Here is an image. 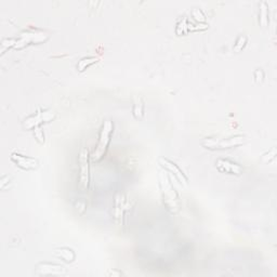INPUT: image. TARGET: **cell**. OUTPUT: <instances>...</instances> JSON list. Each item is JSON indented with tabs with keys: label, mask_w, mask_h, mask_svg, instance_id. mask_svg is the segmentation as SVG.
<instances>
[{
	"label": "cell",
	"mask_w": 277,
	"mask_h": 277,
	"mask_svg": "<svg viewBox=\"0 0 277 277\" xmlns=\"http://www.w3.org/2000/svg\"><path fill=\"white\" fill-rule=\"evenodd\" d=\"M159 187H161L163 201L166 208L171 213L179 212L181 208L180 196L177 193L175 186L171 184L168 176L164 171L159 172Z\"/></svg>",
	"instance_id": "1"
},
{
	"label": "cell",
	"mask_w": 277,
	"mask_h": 277,
	"mask_svg": "<svg viewBox=\"0 0 277 277\" xmlns=\"http://www.w3.org/2000/svg\"><path fill=\"white\" fill-rule=\"evenodd\" d=\"M113 129H114L113 122L110 120H106L103 124L101 132H100V137H98L97 145L91 156V159L93 162L101 161L104 156V154L106 153L108 144L110 142V135H112V133H113Z\"/></svg>",
	"instance_id": "2"
},
{
	"label": "cell",
	"mask_w": 277,
	"mask_h": 277,
	"mask_svg": "<svg viewBox=\"0 0 277 277\" xmlns=\"http://www.w3.org/2000/svg\"><path fill=\"white\" fill-rule=\"evenodd\" d=\"M245 142V138L242 135L233 138H227L222 140H215V139H205L202 141V145L206 149L210 150H223V149H231V147H235L238 145H242Z\"/></svg>",
	"instance_id": "3"
},
{
	"label": "cell",
	"mask_w": 277,
	"mask_h": 277,
	"mask_svg": "<svg viewBox=\"0 0 277 277\" xmlns=\"http://www.w3.org/2000/svg\"><path fill=\"white\" fill-rule=\"evenodd\" d=\"M78 164H79V186L82 189L86 190L88 189L89 185V155L88 151L86 149H82L81 153H79V158H78Z\"/></svg>",
	"instance_id": "4"
},
{
	"label": "cell",
	"mask_w": 277,
	"mask_h": 277,
	"mask_svg": "<svg viewBox=\"0 0 277 277\" xmlns=\"http://www.w3.org/2000/svg\"><path fill=\"white\" fill-rule=\"evenodd\" d=\"M54 117V113L51 112V110H45V112L38 113L35 116L28 117L27 119H25V122H24V127L27 129H33L38 127L42 122H47L50 121L51 119H53Z\"/></svg>",
	"instance_id": "5"
},
{
	"label": "cell",
	"mask_w": 277,
	"mask_h": 277,
	"mask_svg": "<svg viewBox=\"0 0 277 277\" xmlns=\"http://www.w3.org/2000/svg\"><path fill=\"white\" fill-rule=\"evenodd\" d=\"M159 164H161V166H163V167L171 172L172 175H175V177L177 178V180L178 182H180L182 185L184 186H186L187 185V178L184 176L183 172L180 170V168L178 167V166L176 164H174L172 162H170L169 159L167 158H159Z\"/></svg>",
	"instance_id": "6"
},
{
	"label": "cell",
	"mask_w": 277,
	"mask_h": 277,
	"mask_svg": "<svg viewBox=\"0 0 277 277\" xmlns=\"http://www.w3.org/2000/svg\"><path fill=\"white\" fill-rule=\"evenodd\" d=\"M36 273L38 275H65L67 271L64 267L51 263H40L36 268Z\"/></svg>",
	"instance_id": "7"
},
{
	"label": "cell",
	"mask_w": 277,
	"mask_h": 277,
	"mask_svg": "<svg viewBox=\"0 0 277 277\" xmlns=\"http://www.w3.org/2000/svg\"><path fill=\"white\" fill-rule=\"evenodd\" d=\"M129 207V200L124 195H118L115 199V207H114V218L115 221L118 224L122 223L125 212Z\"/></svg>",
	"instance_id": "8"
},
{
	"label": "cell",
	"mask_w": 277,
	"mask_h": 277,
	"mask_svg": "<svg viewBox=\"0 0 277 277\" xmlns=\"http://www.w3.org/2000/svg\"><path fill=\"white\" fill-rule=\"evenodd\" d=\"M215 165H217L218 170L221 172H224V174L239 176L243 172L241 166L233 162L227 161V159H218Z\"/></svg>",
	"instance_id": "9"
},
{
	"label": "cell",
	"mask_w": 277,
	"mask_h": 277,
	"mask_svg": "<svg viewBox=\"0 0 277 277\" xmlns=\"http://www.w3.org/2000/svg\"><path fill=\"white\" fill-rule=\"evenodd\" d=\"M11 159L18 166V167L23 169H35L37 168V166H38V163H37V161H35L34 158L22 156L20 154H12Z\"/></svg>",
	"instance_id": "10"
},
{
	"label": "cell",
	"mask_w": 277,
	"mask_h": 277,
	"mask_svg": "<svg viewBox=\"0 0 277 277\" xmlns=\"http://www.w3.org/2000/svg\"><path fill=\"white\" fill-rule=\"evenodd\" d=\"M133 116L135 119H141L144 115V104L141 100V97H133Z\"/></svg>",
	"instance_id": "11"
},
{
	"label": "cell",
	"mask_w": 277,
	"mask_h": 277,
	"mask_svg": "<svg viewBox=\"0 0 277 277\" xmlns=\"http://www.w3.org/2000/svg\"><path fill=\"white\" fill-rule=\"evenodd\" d=\"M55 255L66 262H73L75 260V254H74V251L72 249L69 248L58 249L55 251Z\"/></svg>",
	"instance_id": "12"
},
{
	"label": "cell",
	"mask_w": 277,
	"mask_h": 277,
	"mask_svg": "<svg viewBox=\"0 0 277 277\" xmlns=\"http://www.w3.org/2000/svg\"><path fill=\"white\" fill-rule=\"evenodd\" d=\"M268 17H269V11H268L267 2H262L261 9H260V22L263 26H267Z\"/></svg>",
	"instance_id": "13"
},
{
	"label": "cell",
	"mask_w": 277,
	"mask_h": 277,
	"mask_svg": "<svg viewBox=\"0 0 277 277\" xmlns=\"http://www.w3.org/2000/svg\"><path fill=\"white\" fill-rule=\"evenodd\" d=\"M96 62V59L95 58H87V59H83L81 62L78 64L79 67V71H84L86 67H88L89 65L93 64Z\"/></svg>",
	"instance_id": "14"
},
{
	"label": "cell",
	"mask_w": 277,
	"mask_h": 277,
	"mask_svg": "<svg viewBox=\"0 0 277 277\" xmlns=\"http://www.w3.org/2000/svg\"><path fill=\"white\" fill-rule=\"evenodd\" d=\"M246 42H247V38H246V36H241V37H239L238 41H237V45H235V47H234V49H235L236 51L242 50V49L245 47Z\"/></svg>",
	"instance_id": "15"
}]
</instances>
